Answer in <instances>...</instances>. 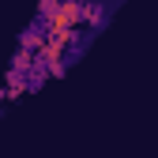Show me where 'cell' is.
I'll list each match as a JSON object with an SVG mask.
<instances>
[{
  "label": "cell",
  "mask_w": 158,
  "mask_h": 158,
  "mask_svg": "<svg viewBox=\"0 0 158 158\" xmlns=\"http://www.w3.org/2000/svg\"><path fill=\"white\" fill-rule=\"evenodd\" d=\"M45 30H79L83 27V0H60L56 11L42 23Z\"/></svg>",
  "instance_id": "cell-1"
},
{
  "label": "cell",
  "mask_w": 158,
  "mask_h": 158,
  "mask_svg": "<svg viewBox=\"0 0 158 158\" xmlns=\"http://www.w3.org/2000/svg\"><path fill=\"white\" fill-rule=\"evenodd\" d=\"M34 64H38V53L19 45V53L11 56V72H23V75H30V72H34Z\"/></svg>",
  "instance_id": "cell-2"
},
{
  "label": "cell",
  "mask_w": 158,
  "mask_h": 158,
  "mask_svg": "<svg viewBox=\"0 0 158 158\" xmlns=\"http://www.w3.org/2000/svg\"><path fill=\"white\" fill-rule=\"evenodd\" d=\"M45 38H49V34H45V27H34V30H27L23 38H19V45H23V49H34V53H38V49L45 45Z\"/></svg>",
  "instance_id": "cell-3"
},
{
  "label": "cell",
  "mask_w": 158,
  "mask_h": 158,
  "mask_svg": "<svg viewBox=\"0 0 158 158\" xmlns=\"http://www.w3.org/2000/svg\"><path fill=\"white\" fill-rule=\"evenodd\" d=\"M102 23V4H98V0H83V27H98Z\"/></svg>",
  "instance_id": "cell-4"
}]
</instances>
